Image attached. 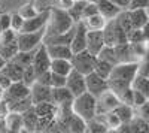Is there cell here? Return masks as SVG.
Wrapping results in <instances>:
<instances>
[{
    "instance_id": "1",
    "label": "cell",
    "mask_w": 149,
    "mask_h": 133,
    "mask_svg": "<svg viewBox=\"0 0 149 133\" xmlns=\"http://www.w3.org/2000/svg\"><path fill=\"white\" fill-rule=\"evenodd\" d=\"M137 75H139V62L118 63V64L113 66L110 76L107 78L109 88L119 96L127 88L131 87L134 78Z\"/></svg>"
},
{
    "instance_id": "2",
    "label": "cell",
    "mask_w": 149,
    "mask_h": 133,
    "mask_svg": "<svg viewBox=\"0 0 149 133\" xmlns=\"http://www.w3.org/2000/svg\"><path fill=\"white\" fill-rule=\"evenodd\" d=\"M74 20L70 17L67 10L58 9V8H51V15H49V21L45 27V36L49 34H58L70 30L74 26Z\"/></svg>"
},
{
    "instance_id": "3",
    "label": "cell",
    "mask_w": 149,
    "mask_h": 133,
    "mask_svg": "<svg viewBox=\"0 0 149 133\" xmlns=\"http://www.w3.org/2000/svg\"><path fill=\"white\" fill-rule=\"evenodd\" d=\"M72 109L78 117L85 121H90L97 115V97L90 91H85L73 99Z\"/></svg>"
},
{
    "instance_id": "4",
    "label": "cell",
    "mask_w": 149,
    "mask_h": 133,
    "mask_svg": "<svg viewBox=\"0 0 149 133\" xmlns=\"http://www.w3.org/2000/svg\"><path fill=\"white\" fill-rule=\"evenodd\" d=\"M95 62H97V55L91 54L88 50L74 52L73 57H72L73 69L79 70L81 74H84V75H88V74H91V72H94Z\"/></svg>"
},
{
    "instance_id": "5",
    "label": "cell",
    "mask_w": 149,
    "mask_h": 133,
    "mask_svg": "<svg viewBox=\"0 0 149 133\" xmlns=\"http://www.w3.org/2000/svg\"><path fill=\"white\" fill-rule=\"evenodd\" d=\"M43 38H45V29L39 32H21L18 33L17 43L19 51H33L40 43H43Z\"/></svg>"
},
{
    "instance_id": "6",
    "label": "cell",
    "mask_w": 149,
    "mask_h": 133,
    "mask_svg": "<svg viewBox=\"0 0 149 133\" xmlns=\"http://www.w3.org/2000/svg\"><path fill=\"white\" fill-rule=\"evenodd\" d=\"M119 103H121L119 96L110 88L106 90L97 97V115H104L107 112H112Z\"/></svg>"
},
{
    "instance_id": "7",
    "label": "cell",
    "mask_w": 149,
    "mask_h": 133,
    "mask_svg": "<svg viewBox=\"0 0 149 133\" xmlns=\"http://www.w3.org/2000/svg\"><path fill=\"white\" fill-rule=\"evenodd\" d=\"M30 93H31V88L29 85H26L22 81H15V82L10 84L8 90L3 91V99L8 103H10V102H15V100L30 97Z\"/></svg>"
},
{
    "instance_id": "8",
    "label": "cell",
    "mask_w": 149,
    "mask_h": 133,
    "mask_svg": "<svg viewBox=\"0 0 149 133\" xmlns=\"http://www.w3.org/2000/svg\"><path fill=\"white\" fill-rule=\"evenodd\" d=\"M51 55L48 52V48L45 43H40L39 46L34 50V55H33V67L36 70V74L39 75L45 70H49L51 67Z\"/></svg>"
},
{
    "instance_id": "9",
    "label": "cell",
    "mask_w": 149,
    "mask_h": 133,
    "mask_svg": "<svg viewBox=\"0 0 149 133\" xmlns=\"http://www.w3.org/2000/svg\"><path fill=\"white\" fill-rule=\"evenodd\" d=\"M66 87L70 90V93L76 97V96L82 94L86 91V78L84 74H81L79 70L72 69V72L67 75L66 81Z\"/></svg>"
},
{
    "instance_id": "10",
    "label": "cell",
    "mask_w": 149,
    "mask_h": 133,
    "mask_svg": "<svg viewBox=\"0 0 149 133\" xmlns=\"http://www.w3.org/2000/svg\"><path fill=\"white\" fill-rule=\"evenodd\" d=\"M86 78V91H90L91 94H94L95 97H98L102 93H104L106 90H109V82L106 78L100 76L95 72L85 75Z\"/></svg>"
},
{
    "instance_id": "11",
    "label": "cell",
    "mask_w": 149,
    "mask_h": 133,
    "mask_svg": "<svg viewBox=\"0 0 149 133\" xmlns=\"http://www.w3.org/2000/svg\"><path fill=\"white\" fill-rule=\"evenodd\" d=\"M49 15H51V8H48V9L39 12V14L34 15L33 18L26 20L24 27H22L21 32H39V30H43L46 27L48 21H49Z\"/></svg>"
},
{
    "instance_id": "12",
    "label": "cell",
    "mask_w": 149,
    "mask_h": 133,
    "mask_svg": "<svg viewBox=\"0 0 149 133\" xmlns=\"http://www.w3.org/2000/svg\"><path fill=\"white\" fill-rule=\"evenodd\" d=\"M86 34H88V29H86L85 22L84 21L76 22V26H74L73 39L70 42V48H72L73 54L86 50Z\"/></svg>"
},
{
    "instance_id": "13",
    "label": "cell",
    "mask_w": 149,
    "mask_h": 133,
    "mask_svg": "<svg viewBox=\"0 0 149 133\" xmlns=\"http://www.w3.org/2000/svg\"><path fill=\"white\" fill-rule=\"evenodd\" d=\"M30 88H31L30 97L33 100V105L40 103V102H52V87L36 81Z\"/></svg>"
},
{
    "instance_id": "14",
    "label": "cell",
    "mask_w": 149,
    "mask_h": 133,
    "mask_svg": "<svg viewBox=\"0 0 149 133\" xmlns=\"http://www.w3.org/2000/svg\"><path fill=\"white\" fill-rule=\"evenodd\" d=\"M104 38H103V30H88L86 34V50L91 54L98 55L103 48H104Z\"/></svg>"
},
{
    "instance_id": "15",
    "label": "cell",
    "mask_w": 149,
    "mask_h": 133,
    "mask_svg": "<svg viewBox=\"0 0 149 133\" xmlns=\"http://www.w3.org/2000/svg\"><path fill=\"white\" fill-rule=\"evenodd\" d=\"M97 6H98V12L107 20H115L119 14H121V9L113 3V2H110V0H98L97 2Z\"/></svg>"
},
{
    "instance_id": "16",
    "label": "cell",
    "mask_w": 149,
    "mask_h": 133,
    "mask_svg": "<svg viewBox=\"0 0 149 133\" xmlns=\"http://www.w3.org/2000/svg\"><path fill=\"white\" fill-rule=\"evenodd\" d=\"M46 48H48V52H49V55H51V58H67V60H72V57H73V51H72L70 45L49 43V45H46Z\"/></svg>"
},
{
    "instance_id": "17",
    "label": "cell",
    "mask_w": 149,
    "mask_h": 133,
    "mask_svg": "<svg viewBox=\"0 0 149 133\" xmlns=\"http://www.w3.org/2000/svg\"><path fill=\"white\" fill-rule=\"evenodd\" d=\"M74 99V96L70 93V90L64 85V87H57L52 88V103L55 106H61V105H67L72 103Z\"/></svg>"
},
{
    "instance_id": "18",
    "label": "cell",
    "mask_w": 149,
    "mask_h": 133,
    "mask_svg": "<svg viewBox=\"0 0 149 133\" xmlns=\"http://www.w3.org/2000/svg\"><path fill=\"white\" fill-rule=\"evenodd\" d=\"M134 29H142L149 21V9H127Z\"/></svg>"
},
{
    "instance_id": "19",
    "label": "cell",
    "mask_w": 149,
    "mask_h": 133,
    "mask_svg": "<svg viewBox=\"0 0 149 133\" xmlns=\"http://www.w3.org/2000/svg\"><path fill=\"white\" fill-rule=\"evenodd\" d=\"M115 51L118 55V62L124 63V62H137L134 52H133V48L130 42H124V43H118L115 45Z\"/></svg>"
},
{
    "instance_id": "20",
    "label": "cell",
    "mask_w": 149,
    "mask_h": 133,
    "mask_svg": "<svg viewBox=\"0 0 149 133\" xmlns=\"http://www.w3.org/2000/svg\"><path fill=\"white\" fill-rule=\"evenodd\" d=\"M5 123L8 127V132H22L24 130V121H22V114L10 111L5 117Z\"/></svg>"
},
{
    "instance_id": "21",
    "label": "cell",
    "mask_w": 149,
    "mask_h": 133,
    "mask_svg": "<svg viewBox=\"0 0 149 133\" xmlns=\"http://www.w3.org/2000/svg\"><path fill=\"white\" fill-rule=\"evenodd\" d=\"M49 69H51V72H54V74L67 76L73 69V64H72V60H67V58H52L51 60V67Z\"/></svg>"
},
{
    "instance_id": "22",
    "label": "cell",
    "mask_w": 149,
    "mask_h": 133,
    "mask_svg": "<svg viewBox=\"0 0 149 133\" xmlns=\"http://www.w3.org/2000/svg\"><path fill=\"white\" fill-rule=\"evenodd\" d=\"M3 74H6L12 81H21L22 79V72H24V67L18 63H15L14 60H9V62L6 63V66L3 67Z\"/></svg>"
},
{
    "instance_id": "23",
    "label": "cell",
    "mask_w": 149,
    "mask_h": 133,
    "mask_svg": "<svg viewBox=\"0 0 149 133\" xmlns=\"http://www.w3.org/2000/svg\"><path fill=\"white\" fill-rule=\"evenodd\" d=\"M82 21L85 22V26H86L88 30H103L104 26L107 24V20L100 14V12H97V14H94V15H91L88 18H85Z\"/></svg>"
},
{
    "instance_id": "24",
    "label": "cell",
    "mask_w": 149,
    "mask_h": 133,
    "mask_svg": "<svg viewBox=\"0 0 149 133\" xmlns=\"http://www.w3.org/2000/svg\"><path fill=\"white\" fill-rule=\"evenodd\" d=\"M113 112L119 117L121 123L122 124H127V123H131V120H134V114H133V106L131 105H127V103H119Z\"/></svg>"
},
{
    "instance_id": "25",
    "label": "cell",
    "mask_w": 149,
    "mask_h": 133,
    "mask_svg": "<svg viewBox=\"0 0 149 133\" xmlns=\"http://www.w3.org/2000/svg\"><path fill=\"white\" fill-rule=\"evenodd\" d=\"M34 111L39 117H57V106L52 102H40L34 105Z\"/></svg>"
},
{
    "instance_id": "26",
    "label": "cell",
    "mask_w": 149,
    "mask_h": 133,
    "mask_svg": "<svg viewBox=\"0 0 149 133\" xmlns=\"http://www.w3.org/2000/svg\"><path fill=\"white\" fill-rule=\"evenodd\" d=\"M37 120H39V115L34 111V105L27 109L26 112H22V121H24V130L29 132H34L37 127Z\"/></svg>"
},
{
    "instance_id": "27",
    "label": "cell",
    "mask_w": 149,
    "mask_h": 133,
    "mask_svg": "<svg viewBox=\"0 0 149 133\" xmlns=\"http://www.w3.org/2000/svg\"><path fill=\"white\" fill-rule=\"evenodd\" d=\"M131 87L134 90H137L140 93H143L146 97L149 99V76H143V75H137L134 78Z\"/></svg>"
},
{
    "instance_id": "28",
    "label": "cell",
    "mask_w": 149,
    "mask_h": 133,
    "mask_svg": "<svg viewBox=\"0 0 149 133\" xmlns=\"http://www.w3.org/2000/svg\"><path fill=\"white\" fill-rule=\"evenodd\" d=\"M112 69H113V64H110L109 62H106V60H102L97 57V62H95V67H94V72L95 74H98L100 76L103 78H109L110 74H112Z\"/></svg>"
},
{
    "instance_id": "29",
    "label": "cell",
    "mask_w": 149,
    "mask_h": 133,
    "mask_svg": "<svg viewBox=\"0 0 149 133\" xmlns=\"http://www.w3.org/2000/svg\"><path fill=\"white\" fill-rule=\"evenodd\" d=\"M33 55H34V50L33 51H18L12 60L15 63L21 64L22 67H27V66L33 64Z\"/></svg>"
},
{
    "instance_id": "30",
    "label": "cell",
    "mask_w": 149,
    "mask_h": 133,
    "mask_svg": "<svg viewBox=\"0 0 149 133\" xmlns=\"http://www.w3.org/2000/svg\"><path fill=\"white\" fill-rule=\"evenodd\" d=\"M98 58H102V60H106V62H109L110 64H118V55H116V51H115V46H107L104 45V48L98 52L97 55Z\"/></svg>"
},
{
    "instance_id": "31",
    "label": "cell",
    "mask_w": 149,
    "mask_h": 133,
    "mask_svg": "<svg viewBox=\"0 0 149 133\" xmlns=\"http://www.w3.org/2000/svg\"><path fill=\"white\" fill-rule=\"evenodd\" d=\"M18 51H19V48H18L17 42H14V43H2L0 42V55H3L8 62L14 58V55Z\"/></svg>"
},
{
    "instance_id": "32",
    "label": "cell",
    "mask_w": 149,
    "mask_h": 133,
    "mask_svg": "<svg viewBox=\"0 0 149 133\" xmlns=\"http://www.w3.org/2000/svg\"><path fill=\"white\" fill-rule=\"evenodd\" d=\"M86 5V0H79V2H74L73 6L67 10L70 17L74 20V22H79L82 21V12H84V8Z\"/></svg>"
},
{
    "instance_id": "33",
    "label": "cell",
    "mask_w": 149,
    "mask_h": 133,
    "mask_svg": "<svg viewBox=\"0 0 149 133\" xmlns=\"http://www.w3.org/2000/svg\"><path fill=\"white\" fill-rule=\"evenodd\" d=\"M36 79H37V74H36V70H34V67H33V64L31 66H27V67H24V72H22V82L26 84V85H29V87H31L33 84L36 82Z\"/></svg>"
},
{
    "instance_id": "34",
    "label": "cell",
    "mask_w": 149,
    "mask_h": 133,
    "mask_svg": "<svg viewBox=\"0 0 149 133\" xmlns=\"http://www.w3.org/2000/svg\"><path fill=\"white\" fill-rule=\"evenodd\" d=\"M18 12L24 17V20L33 18L34 15L39 14V10L36 9V6H34V3H33V2H27L26 5H22V6L19 8V10H18Z\"/></svg>"
},
{
    "instance_id": "35",
    "label": "cell",
    "mask_w": 149,
    "mask_h": 133,
    "mask_svg": "<svg viewBox=\"0 0 149 133\" xmlns=\"http://www.w3.org/2000/svg\"><path fill=\"white\" fill-rule=\"evenodd\" d=\"M24 22H26V20L19 12H12L10 14V29H14L15 32L19 33L24 27Z\"/></svg>"
},
{
    "instance_id": "36",
    "label": "cell",
    "mask_w": 149,
    "mask_h": 133,
    "mask_svg": "<svg viewBox=\"0 0 149 133\" xmlns=\"http://www.w3.org/2000/svg\"><path fill=\"white\" fill-rule=\"evenodd\" d=\"M18 39V32H15L14 29H8L3 30L0 34V42L2 43H14Z\"/></svg>"
},
{
    "instance_id": "37",
    "label": "cell",
    "mask_w": 149,
    "mask_h": 133,
    "mask_svg": "<svg viewBox=\"0 0 149 133\" xmlns=\"http://www.w3.org/2000/svg\"><path fill=\"white\" fill-rule=\"evenodd\" d=\"M127 41L130 43H142L145 42V38H143V33L140 29H131L128 33H127Z\"/></svg>"
},
{
    "instance_id": "38",
    "label": "cell",
    "mask_w": 149,
    "mask_h": 133,
    "mask_svg": "<svg viewBox=\"0 0 149 133\" xmlns=\"http://www.w3.org/2000/svg\"><path fill=\"white\" fill-rule=\"evenodd\" d=\"M133 91H134V94H133V106L142 108L146 102H149V99L146 97L143 93H140V91H137V90H134V88H133Z\"/></svg>"
},
{
    "instance_id": "39",
    "label": "cell",
    "mask_w": 149,
    "mask_h": 133,
    "mask_svg": "<svg viewBox=\"0 0 149 133\" xmlns=\"http://www.w3.org/2000/svg\"><path fill=\"white\" fill-rule=\"evenodd\" d=\"M97 12H98L97 3H94V2H86V5H85V8H84V12H82V20H85V18H88V17L97 14Z\"/></svg>"
},
{
    "instance_id": "40",
    "label": "cell",
    "mask_w": 149,
    "mask_h": 133,
    "mask_svg": "<svg viewBox=\"0 0 149 133\" xmlns=\"http://www.w3.org/2000/svg\"><path fill=\"white\" fill-rule=\"evenodd\" d=\"M66 81H67V76L58 75V74H54V72H52V78H51V87H52V88L64 87V85H66Z\"/></svg>"
},
{
    "instance_id": "41",
    "label": "cell",
    "mask_w": 149,
    "mask_h": 133,
    "mask_svg": "<svg viewBox=\"0 0 149 133\" xmlns=\"http://www.w3.org/2000/svg\"><path fill=\"white\" fill-rule=\"evenodd\" d=\"M0 29H2V32L10 29V14H8V12L0 14Z\"/></svg>"
},
{
    "instance_id": "42",
    "label": "cell",
    "mask_w": 149,
    "mask_h": 133,
    "mask_svg": "<svg viewBox=\"0 0 149 133\" xmlns=\"http://www.w3.org/2000/svg\"><path fill=\"white\" fill-rule=\"evenodd\" d=\"M128 9H149V0H130Z\"/></svg>"
},
{
    "instance_id": "43",
    "label": "cell",
    "mask_w": 149,
    "mask_h": 133,
    "mask_svg": "<svg viewBox=\"0 0 149 133\" xmlns=\"http://www.w3.org/2000/svg\"><path fill=\"white\" fill-rule=\"evenodd\" d=\"M74 3V0H55V8L63 9V10H69Z\"/></svg>"
},
{
    "instance_id": "44",
    "label": "cell",
    "mask_w": 149,
    "mask_h": 133,
    "mask_svg": "<svg viewBox=\"0 0 149 133\" xmlns=\"http://www.w3.org/2000/svg\"><path fill=\"white\" fill-rule=\"evenodd\" d=\"M12 82H14V81H12L6 74H3V72H0V87H2V90L5 91V90H8L9 88V85H10V84Z\"/></svg>"
},
{
    "instance_id": "45",
    "label": "cell",
    "mask_w": 149,
    "mask_h": 133,
    "mask_svg": "<svg viewBox=\"0 0 149 133\" xmlns=\"http://www.w3.org/2000/svg\"><path fill=\"white\" fill-rule=\"evenodd\" d=\"M9 112H10V109H9L8 102H6L5 99H2V100H0V120H3Z\"/></svg>"
},
{
    "instance_id": "46",
    "label": "cell",
    "mask_w": 149,
    "mask_h": 133,
    "mask_svg": "<svg viewBox=\"0 0 149 133\" xmlns=\"http://www.w3.org/2000/svg\"><path fill=\"white\" fill-rule=\"evenodd\" d=\"M110 2H113L121 10H127L130 8V0H110Z\"/></svg>"
},
{
    "instance_id": "47",
    "label": "cell",
    "mask_w": 149,
    "mask_h": 133,
    "mask_svg": "<svg viewBox=\"0 0 149 133\" xmlns=\"http://www.w3.org/2000/svg\"><path fill=\"white\" fill-rule=\"evenodd\" d=\"M140 30H142V33H143V38H145V42L148 43V42H149V21H148V22L145 24V26H143V27H142Z\"/></svg>"
},
{
    "instance_id": "48",
    "label": "cell",
    "mask_w": 149,
    "mask_h": 133,
    "mask_svg": "<svg viewBox=\"0 0 149 133\" xmlns=\"http://www.w3.org/2000/svg\"><path fill=\"white\" fill-rule=\"evenodd\" d=\"M6 63H8V60H6L3 55H0V72L3 70V67L6 66Z\"/></svg>"
},
{
    "instance_id": "49",
    "label": "cell",
    "mask_w": 149,
    "mask_h": 133,
    "mask_svg": "<svg viewBox=\"0 0 149 133\" xmlns=\"http://www.w3.org/2000/svg\"><path fill=\"white\" fill-rule=\"evenodd\" d=\"M86 2H94V3H97L98 0H86Z\"/></svg>"
},
{
    "instance_id": "50",
    "label": "cell",
    "mask_w": 149,
    "mask_h": 133,
    "mask_svg": "<svg viewBox=\"0 0 149 133\" xmlns=\"http://www.w3.org/2000/svg\"><path fill=\"white\" fill-rule=\"evenodd\" d=\"M3 99V93H0V100H2Z\"/></svg>"
},
{
    "instance_id": "51",
    "label": "cell",
    "mask_w": 149,
    "mask_h": 133,
    "mask_svg": "<svg viewBox=\"0 0 149 133\" xmlns=\"http://www.w3.org/2000/svg\"><path fill=\"white\" fill-rule=\"evenodd\" d=\"M29 2H33V3H34V2H36V0H29Z\"/></svg>"
},
{
    "instance_id": "52",
    "label": "cell",
    "mask_w": 149,
    "mask_h": 133,
    "mask_svg": "<svg viewBox=\"0 0 149 133\" xmlns=\"http://www.w3.org/2000/svg\"><path fill=\"white\" fill-rule=\"evenodd\" d=\"M0 93H3V90H2V87H0Z\"/></svg>"
},
{
    "instance_id": "53",
    "label": "cell",
    "mask_w": 149,
    "mask_h": 133,
    "mask_svg": "<svg viewBox=\"0 0 149 133\" xmlns=\"http://www.w3.org/2000/svg\"><path fill=\"white\" fill-rule=\"evenodd\" d=\"M0 34H2V29H0Z\"/></svg>"
},
{
    "instance_id": "54",
    "label": "cell",
    "mask_w": 149,
    "mask_h": 133,
    "mask_svg": "<svg viewBox=\"0 0 149 133\" xmlns=\"http://www.w3.org/2000/svg\"><path fill=\"white\" fill-rule=\"evenodd\" d=\"M74 2H79V0H74Z\"/></svg>"
},
{
    "instance_id": "55",
    "label": "cell",
    "mask_w": 149,
    "mask_h": 133,
    "mask_svg": "<svg viewBox=\"0 0 149 133\" xmlns=\"http://www.w3.org/2000/svg\"><path fill=\"white\" fill-rule=\"evenodd\" d=\"M148 46H149V42H148Z\"/></svg>"
}]
</instances>
